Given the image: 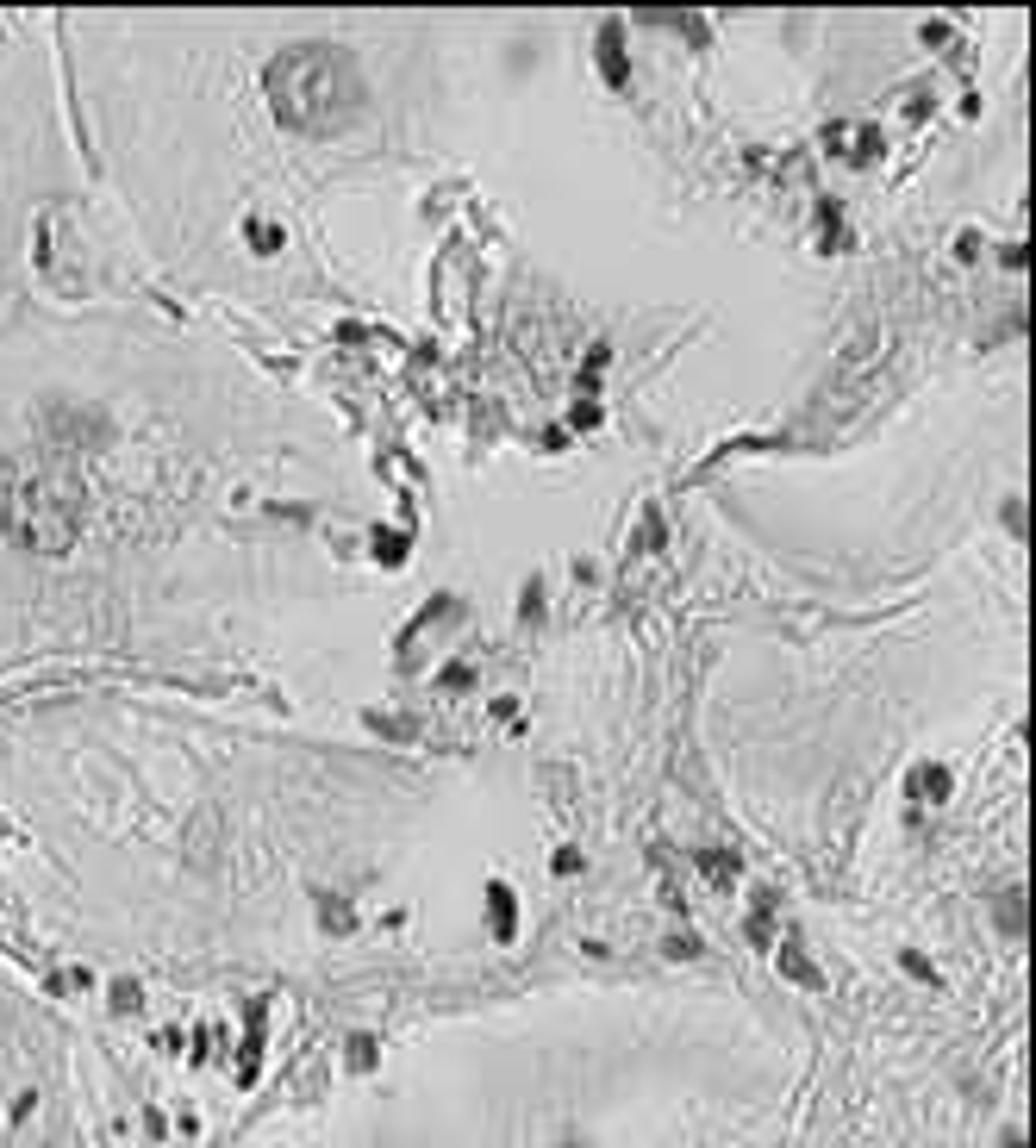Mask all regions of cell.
Instances as JSON below:
<instances>
[{
    "mask_svg": "<svg viewBox=\"0 0 1036 1148\" xmlns=\"http://www.w3.org/2000/svg\"><path fill=\"white\" fill-rule=\"evenodd\" d=\"M780 973H787V980H800V986H824V973L812 968L800 949H780Z\"/></svg>",
    "mask_w": 1036,
    "mask_h": 1148,
    "instance_id": "obj_1",
    "label": "cell"
},
{
    "mask_svg": "<svg viewBox=\"0 0 1036 1148\" xmlns=\"http://www.w3.org/2000/svg\"><path fill=\"white\" fill-rule=\"evenodd\" d=\"M487 905H494V936L513 942V893H506V886H494V893H487Z\"/></svg>",
    "mask_w": 1036,
    "mask_h": 1148,
    "instance_id": "obj_2",
    "label": "cell"
},
{
    "mask_svg": "<svg viewBox=\"0 0 1036 1148\" xmlns=\"http://www.w3.org/2000/svg\"><path fill=\"white\" fill-rule=\"evenodd\" d=\"M350 1068H356V1073L375 1068V1036H350Z\"/></svg>",
    "mask_w": 1036,
    "mask_h": 1148,
    "instance_id": "obj_3",
    "label": "cell"
}]
</instances>
